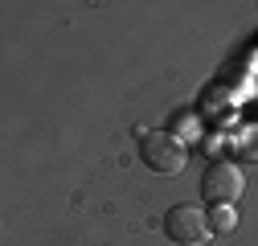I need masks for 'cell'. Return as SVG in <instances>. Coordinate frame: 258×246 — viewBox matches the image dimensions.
Listing matches in <instances>:
<instances>
[{"mask_svg":"<svg viewBox=\"0 0 258 246\" xmlns=\"http://www.w3.org/2000/svg\"><path fill=\"white\" fill-rule=\"evenodd\" d=\"M238 226V213H234V205H213V213H209V230H217V234H230Z\"/></svg>","mask_w":258,"mask_h":246,"instance_id":"cell-4","label":"cell"},{"mask_svg":"<svg viewBox=\"0 0 258 246\" xmlns=\"http://www.w3.org/2000/svg\"><path fill=\"white\" fill-rule=\"evenodd\" d=\"M242 189H246V176H242V168L230 164V160L209 164V172L201 176V197H205L209 205H234V201L242 197Z\"/></svg>","mask_w":258,"mask_h":246,"instance_id":"cell-2","label":"cell"},{"mask_svg":"<svg viewBox=\"0 0 258 246\" xmlns=\"http://www.w3.org/2000/svg\"><path fill=\"white\" fill-rule=\"evenodd\" d=\"M140 156H144V164H148L152 172L176 176V172H184V164H188V148H184V140L172 136V132H148L144 144H140Z\"/></svg>","mask_w":258,"mask_h":246,"instance_id":"cell-1","label":"cell"},{"mask_svg":"<svg viewBox=\"0 0 258 246\" xmlns=\"http://www.w3.org/2000/svg\"><path fill=\"white\" fill-rule=\"evenodd\" d=\"M164 234L176 246H201V242H209V218L192 205H172L164 213Z\"/></svg>","mask_w":258,"mask_h":246,"instance_id":"cell-3","label":"cell"}]
</instances>
